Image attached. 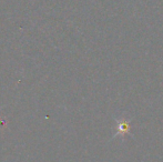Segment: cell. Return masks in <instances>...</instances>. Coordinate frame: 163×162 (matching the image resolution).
Here are the masks:
<instances>
[{
  "instance_id": "cell-1",
  "label": "cell",
  "mask_w": 163,
  "mask_h": 162,
  "mask_svg": "<svg viewBox=\"0 0 163 162\" xmlns=\"http://www.w3.org/2000/svg\"><path fill=\"white\" fill-rule=\"evenodd\" d=\"M129 123L127 122H123L119 124V128H118V133H127L129 131Z\"/></svg>"
}]
</instances>
